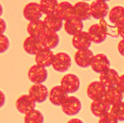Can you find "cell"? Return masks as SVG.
Returning <instances> with one entry per match:
<instances>
[{"instance_id":"obj_1","label":"cell","mask_w":124,"mask_h":123,"mask_svg":"<svg viewBox=\"0 0 124 123\" xmlns=\"http://www.w3.org/2000/svg\"><path fill=\"white\" fill-rule=\"evenodd\" d=\"M71 63V58L68 54L65 52H60L54 55L51 66L58 72L64 73L70 68Z\"/></svg>"},{"instance_id":"obj_2","label":"cell","mask_w":124,"mask_h":123,"mask_svg":"<svg viewBox=\"0 0 124 123\" xmlns=\"http://www.w3.org/2000/svg\"><path fill=\"white\" fill-rule=\"evenodd\" d=\"M62 110L68 116H75L82 109L81 102L73 96H68L61 104Z\"/></svg>"},{"instance_id":"obj_3","label":"cell","mask_w":124,"mask_h":123,"mask_svg":"<svg viewBox=\"0 0 124 123\" xmlns=\"http://www.w3.org/2000/svg\"><path fill=\"white\" fill-rule=\"evenodd\" d=\"M29 79L34 84H42L47 80L48 72L46 68L38 65L32 66L27 73Z\"/></svg>"},{"instance_id":"obj_4","label":"cell","mask_w":124,"mask_h":123,"mask_svg":"<svg viewBox=\"0 0 124 123\" xmlns=\"http://www.w3.org/2000/svg\"><path fill=\"white\" fill-rule=\"evenodd\" d=\"M61 86L70 94L76 92L80 87V80L77 75L73 74L65 75L61 80Z\"/></svg>"},{"instance_id":"obj_5","label":"cell","mask_w":124,"mask_h":123,"mask_svg":"<svg viewBox=\"0 0 124 123\" xmlns=\"http://www.w3.org/2000/svg\"><path fill=\"white\" fill-rule=\"evenodd\" d=\"M54 55L51 49L43 47L35 55V62L37 65L47 68L51 66Z\"/></svg>"},{"instance_id":"obj_6","label":"cell","mask_w":124,"mask_h":123,"mask_svg":"<svg viewBox=\"0 0 124 123\" xmlns=\"http://www.w3.org/2000/svg\"><path fill=\"white\" fill-rule=\"evenodd\" d=\"M23 15L27 20L31 22L40 19L43 16V14L40 9L39 4L36 2H30L24 7Z\"/></svg>"},{"instance_id":"obj_7","label":"cell","mask_w":124,"mask_h":123,"mask_svg":"<svg viewBox=\"0 0 124 123\" xmlns=\"http://www.w3.org/2000/svg\"><path fill=\"white\" fill-rule=\"evenodd\" d=\"M94 56L93 52L89 48L78 49L75 55V61L80 68H88L92 63Z\"/></svg>"},{"instance_id":"obj_8","label":"cell","mask_w":124,"mask_h":123,"mask_svg":"<svg viewBox=\"0 0 124 123\" xmlns=\"http://www.w3.org/2000/svg\"><path fill=\"white\" fill-rule=\"evenodd\" d=\"M48 94V89L43 84H34L29 91V95L37 103H43L46 101Z\"/></svg>"},{"instance_id":"obj_9","label":"cell","mask_w":124,"mask_h":123,"mask_svg":"<svg viewBox=\"0 0 124 123\" xmlns=\"http://www.w3.org/2000/svg\"><path fill=\"white\" fill-rule=\"evenodd\" d=\"M36 103L29 95H23L16 101V107L19 112L25 114L35 109Z\"/></svg>"},{"instance_id":"obj_10","label":"cell","mask_w":124,"mask_h":123,"mask_svg":"<svg viewBox=\"0 0 124 123\" xmlns=\"http://www.w3.org/2000/svg\"><path fill=\"white\" fill-rule=\"evenodd\" d=\"M54 14L62 20H68L75 17L73 6L67 1L60 2L58 4Z\"/></svg>"},{"instance_id":"obj_11","label":"cell","mask_w":124,"mask_h":123,"mask_svg":"<svg viewBox=\"0 0 124 123\" xmlns=\"http://www.w3.org/2000/svg\"><path fill=\"white\" fill-rule=\"evenodd\" d=\"M73 36L72 45L76 49H87L92 45V39L87 32L82 30Z\"/></svg>"},{"instance_id":"obj_12","label":"cell","mask_w":124,"mask_h":123,"mask_svg":"<svg viewBox=\"0 0 124 123\" xmlns=\"http://www.w3.org/2000/svg\"><path fill=\"white\" fill-rule=\"evenodd\" d=\"M91 15L96 19L104 18L107 15L109 11L108 5L106 2L99 0L93 1L90 5Z\"/></svg>"},{"instance_id":"obj_13","label":"cell","mask_w":124,"mask_h":123,"mask_svg":"<svg viewBox=\"0 0 124 123\" xmlns=\"http://www.w3.org/2000/svg\"><path fill=\"white\" fill-rule=\"evenodd\" d=\"M41 44L44 48L54 49L60 42V37L57 32L47 29L40 38Z\"/></svg>"},{"instance_id":"obj_14","label":"cell","mask_w":124,"mask_h":123,"mask_svg":"<svg viewBox=\"0 0 124 123\" xmlns=\"http://www.w3.org/2000/svg\"><path fill=\"white\" fill-rule=\"evenodd\" d=\"M119 78L117 71L112 68H108L100 75V82L106 88H110L116 86Z\"/></svg>"},{"instance_id":"obj_15","label":"cell","mask_w":124,"mask_h":123,"mask_svg":"<svg viewBox=\"0 0 124 123\" xmlns=\"http://www.w3.org/2000/svg\"><path fill=\"white\" fill-rule=\"evenodd\" d=\"M75 17L82 21L90 19L92 17L90 5L85 1H80L73 5Z\"/></svg>"},{"instance_id":"obj_16","label":"cell","mask_w":124,"mask_h":123,"mask_svg":"<svg viewBox=\"0 0 124 123\" xmlns=\"http://www.w3.org/2000/svg\"><path fill=\"white\" fill-rule=\"evenodd\" d=\"M107 88L100 81H94L89 84L87 87V94L88 96L93 101L103 98L105 95Z\"/></svg>"},{"instance_id":"obj_17","label":"cell","mask_w":124,"mask_h":123,"mask_svg":"<svg viewBox=\"0 0 124 123\" xmlns=\"http://www.w3.org/2000/svg\"><path fill=\"white\" fill-rule=\"evenodd\" d=\"M48 95L50 102L57 106L61 105L63 102L68 96V92L61 85L53 87Z\"/></svg>"},{"instance_id":"obj_18","label":"cell","mask_w":124,"mask_h":123,"mask_svg":"<svg viewBox=\"0 0 124 123\" xmlns=\"http://www.w3.org/2000/svg\"><path fill=\"white\" fill-rule=\"evenodd\" d=\"M90 66L95 72L97 73H101L103 71L109 68L110 62L107 57L104 54H97L94 56Z\"/></svg>"},{"instance_id":"obj_19","label":"cell","mask_w":124,"mask_h":123,"mask_svg":"<svg viewBox=\"0 0 124 123\" xmlns=\"http://www.w3.org/2000/svg\"><path fill=\"white\" fill-rule=\"evenodd\" d=\"M47 30L44 21L40 19L31 21L27 26V33L30 36L39 38L41 37Z\"/></svg>"},{"instance_id":"obj_20","label":"cell","mask_w":124,"mask_h":123,"mask_svg":"<svg viewBox=\"0 0 124 123\" xmlns=\"http://www.w3.org/2000/svg\"><path fill=\"white\" fill-rule=\"evenodd\" d=\"M111 105L107 102L104 98L101 99L94 100L92 103L90 109L94 116L100 117L110 110Z\"/></svg>"},{"instance_id":"obj_21","label":"cell","mask_w":124,"mask_h":123,"mask_svg":"<svg viewBox=\"0 0 124 123\" xmlns=\"http://www.w3.org/2000/svg\"><path fill=\"white\" fill-rule=\"evenodd\" d=\"M43 47L41 41L39 38L29 36L24 41V50L29 55H35Z\"/></svg>"},{"instance_id":"obj_22","label":"cell","mask_w":124,"mask_h":123,"mask_svg":"<svg viewBox=\"0 0 124 123\" xmlns=\"http://www.w3.org/2000/svg\"><path fill=\"white\" fill-rule=\"evenodd\" d=\"M123 93L115 87L107 88L104 98L111 106L120 102L123 99Z\"/></svg>"},{"instance_id":"obj_23","label":"cell","mask_w":124,"mask_h":123,"mask_svg":"<svg viewBox=\"0 0 124 123\" xmlns=\"http://www.w3.org/2000/svg\"><path fill=\"white\" fill-rule=\"evenodd\" d=\"M64 26L65 31L68 34L74 35L83 30V23L82 20L76 17H73L68 20L65 21Z\"/></svg>"},{"instance_id":"obj_24","label":"cell","mask_w":124,"mask_h":123,"mask_svg":"<svg viewBox=\"0 0 124 123\" xmlns=\"http://www.w3.org/2000/svg\"><path fill=\"white\" fill-rule=\"evenodd\" d=\"M87 33L92 42L96 44L101 43L107 38V35L104 33L99 24H94L91 26Z\"/></svg>"},{"instance_id":"obj_25","label":"cell","mask_w":124,"mask_h":123,"mask_svg":"<svg viewBox=\"0 0 124 123\" xmlns=\"http://www.w3.org/2000/svg\"><path fill=\"white\" fill-rule=\"evenodd\" d=\"M44 22L48 30L58 32L63 26V20L58 18L54 14L46 15L44 19Z\"/></svg>"},{"instance_id":"obj_26","label":"cell","mask_w":124,"mask_h":123,"mask_svg":"<svg viewBox=\"0 0 124 123\" xmlns=\"http://www.w3.org/2000/svg\"><path fill=\"white\" fill-rule=\"evenodd\" d=\"M109 20L114 25L118 26L124 22V8L121 6L114 7L109 13Z\"/></svg>"},{"instance_id":"obj_27","label":"cell","mask_w":124,"mask_h":123,"mask_svg":"<svg viewBox=\"0 0 124 123\" xmlns=\"http://www.w3.org/2000/svg\"><path fill=\"white\" fill-rule=\"evenodd\" d=\"M58 4L57 0H41L39 5L43 14L49 15L54 14Z\"/></svg>"},{"instance_id":"obj_28","label":"cell","mask_w":124,"mask_h":123,"mask_svg":"<svg viewBox=\"0 0 124 123\" xmlns=\"http://www.w3.org/2000/svg\"><path fill=\"white\" fill-rule=\"evenodd\" d=\"M44 119L43 114L34 109L25 114L24 121L26 123H42L44 122Z\"/></svg>"},{"instance_id":"obj_29","label":"cell","mask_w":124,"mask_h":123,"mask_svg":"<svg viewBox=\"0 0 124 123\" xmlns=\"http://www.w3.org/2000/svg\"><path fill=\"white\" fill-rule=\"evenodd\" d=\"M99 20H100L99 25H100L104 33L107 35H110L112 37H117L119 35L117 26H111L108 25L104 18L100 19Z\"/></svg>"},{"instance_id":"obj_30","label":"cell","mask_w":124,"mask_h":123,"mask_svg":"<svg viewBox=\"0 0 124 123\" xmlns=\"http://www.w3.org/2000/svg\"><path fill=\"white\" fill-rule=\"evenodd\" d=\"M110 112L119 121H124V102H120L112 105L110 109Z\"/></svg>"},{"instance_id":"obj_31","label":"cell","mask_w":124,"mask_h":123,"mask_svg":"<svg viewBox=\"0 0 124 123\" xmlns=\"http://www.w3.org/2000/svg\"><path fill=\"white\" fill-rule=\"evenodd\" d=\"M118 120L110 111H108L100 117L99 123H116Z\"/></svg>"},{"instance_id":"obj_32","label":"cell","mask_w":124,"mask_h":123,"mask_svg":"<svg viewBox=\"0 0 124 123\" xmlns=\"http://www.w3.org/2000/svg\"><path fill=\"white\" fill-rule=\"evenodd\" d=\"M10 45L9 40L4 34H0V54L6 52Z\"/></svg>"},{"instance_id":"obj_33","label":"cell","mask_w":124,"mask_h":123,"mask_svg":"<svg viewBox=\"0 0 124 123\" xmlns=\"http://www.w3.org/2000/svg\"><path fill=\"white\" fill-rule=\"evenodd\" d=\"M116 87L122 93H124V74L119 77L117 83L116 84Z\"/></svg>"},{"instance_id":"obj_34","label":"cell","mask_w":124,"mask_h":123,"mask_svg":"<svg viewBox=\"0 0 124 123\" xmlns=\"http://www.w3.org/2000/svg\"><path fill=\"white\" fill-rule=\"evenodd\" d=\"M7 28V24L3 19L0 17V34H4Z\"/></svg>"},{"instance_id":"obj_35","label":"cell","mask_w":124,"mask_h":123,"mask_svg":"<svg viewBox=\"0 0 124 123\" xmlns=\"http://www.w3.org/2000/svg\"><path fill=\"white\" fill-rule=\"evenodd\" d=\"M118 50L119 54L124 56V38L119 42L118 45Z\"/></svg>"},{"instance_id":"obj_36","label":"cell","mask_w":124,"mask_h":123,"mask_svg":"<svg viewBox=\"0 0 124 123\" xmlns=\"http://www.w3.org/2000/svg\"><path fill=\"white\" fill-rule=\"evenodd\" d=\"M5 100H6V98H5V94L2 91L0 90V108H2L5 105Z\"/></svg>"},{"instance_id":"obj_37","label":"cell","mask_w":124,"mask_h":123,"mask_svg":"<svg viewBox=\"0 0 124 123\" xmlns=\"http://www.w3.org/2000/svg\"><path fill=\"white\" fill-rule=\"evenodd\" d=\"M118 30L119 35H120L122 38H124V22L118 26Z\"/></svg>"},{"instance_id":"obj_38","label":"cell","mask_w":124,"mask_h":123,"mask_svg":"<svg viewBox=\"0 0 124 123\" xmlns=\"http://www.w3.org/2000/svg\"><path fill=\"white\" fill-rule=\"evenodd\" d=\"M74 122H75V123H82V121H80V120H79V119H72L71 120H70V121H69L68 123H74Z\"/></svg>"},{"instance_id":"obj_39","label":"cell","mask_w":124,"mask_h":123,"mask_svg":"<svg viewBox=\"0 0 124 123\" xmlns=\"http://www.w3.org/2000/svg\"><path fill=\"white\" fill-rule=\"evenodd\" d=\"M2 14H3V8H2V5L0 4V17L2 16Z\"/></svg>"},{"instance_id":"obj_40","label":"cell","mask_w":124,"mask_h":123,"mask_svg":"<svg viewBox=\"0 0 124 123\" xmlns=\"http://www.w3.org/2000/svg\"><path fill=\"white\" fill-rule=\"evenodd\" d=\"M99 1H104V2H107V1H109L110 0H99Z\"/></svg>"},{"instance_id":"obj_41","label":"cell","mask_w":124,"mask_h":123,"mask_svg":"<svg viewBox=\"0 0 124 123\" xmlns=\"http://www.w3.org/2000/svg\"><path fill=\"white\" fill-rule=\"evenodd\" d=\"M83 1H90V0H83Z\"/></svg>"}]
</instances>
